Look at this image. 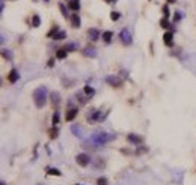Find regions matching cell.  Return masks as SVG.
<instances>
[{
	"mask_svg": "<svg viewBox=\"0 0 196 185\" xmlns=\"http://www.w3.org/2000/svg\"><path fill=\"white\" fill-rule=\"evenodd\" d=\"M33 103L38 108H42L45 104H47V89L45 86H39L38 89L33 90Z\"/></svg>",
	"mask_w": 196,
	"mask_h": 185,
	"instance_id": "6da1fadb",
	"label": "cell"
},
{
	"mask_svg": "<svg viewBox=\"0 0 196 185\" xmlns=\"http://www.w3.org/2000/svg\"><path fill=\"white\" fill-rule=\"evenodd\" d=\"M112 140H115V136H110L107 132H98V134H94L92 136V142L98 146H101L104 143H109Z\"/></svg>",
	"mask_w": 196,
	"mask_h": 185,
	"instance_id": "7a4b0ae2",
	"label": "cell"
},
{
	"mask_svg": "<svg viewBox=\"0 0 196 185\" xmlns=\"http://www.w3.org/2000/svg\"><path fill=\"white\" fill-rule=\"evenodd\" d=\"M86 117H88V122H89V124H95V122H101L104 117H106V114H101L98 110L92 108V111H89Z\"/></svg>",
	"mask_w": 196,
	"mask_h": 185,
	"instance_id": "3957f363",
	"label": "cell"
},
{
	"mask_svg": "<svg viewBox=\"0 0 196 185\" xmlns=\"http://www.w3.org/2000/svg\"><path fill=\"white\" fill-rule=\"evenodd\" d=\"M119 38H121V42L124 44V45H130L133 42V39H131V35H130V32L127 30V29H122L121 30V33H119Z\"/></svg>",
	"mask_w": 196,
	"mask_h": 185,
	"instance_id": "277c9868",
	"label": "cell"
},
{
	"mask_svg": "<svg viewBox=\"0 0 196 185\" xmlns=\"http://www.w3.org/2000/svg\"><path fill=\"white\" fill-rule=\"evenodd\" d=\"M75 161H77L78 165L86 167V165L91 163V158H89V155H86V154H78V155L75 157Z\"/></svg>",
	"mask_w": 196,
	"mask_h": 185,
	"instance_id": "5b68a950",
	"label": "cell"
},
{
	"mask_svg": "<svg viewBox=\"0 0 196 185\" xmlns=\"http://www.w3.org/2000/svg\"><path fill=\"white\" fill-rule=\"evenodd\" d=\"M106 83H107V85H110V86H113V87H119L122 81L116 75H107L106 77Z\"/></svg>",
	"mask_w": 196,
	"mask_h": 185,
	"instance_id": "8992f818",
	"label": "cell"
},
{
	"mask_svg": "<svg viewBox=\"0 0 196 185\" xmlns=\"http://www.w3.org/2000/svg\"><path fill=\"white\" fill-rule=\"evenodd\" d=\"M77 113H78V108H77V107H71V108L67 111V114H65V119H67V122L74 121L75 116H77Z\"/></svg>",
	"mask_w": 196,
	"mask_h": 185,
	"instance_id": "52a82bcc",
	"label": "cell"
},
{
	"mask_svg": "<svg viewBox=\"0 0 196 185\" xmlns=\"http://www.w3.org/2000/svg\"><path fill=\"white\" fill-rule=\"evenodd\" d=\"M70 21H71V26H73L74 29H78L80 24H81V20H80V15H78V14L70 15Z\"/></svg>",
	"mask_w": 196,
	"mask_h": 185,
	"instance_id": "ba28073f",
	"label": "cell"
},
{
	"mask_svg": "<svg viewBox=\"0 0 196 185\" xmlns=\"http://www.w3.org/2000/svg\"><path fill=\"white\" fill-rule=\"evenodd\" d=\"M163 42H165L168 47H172L173 45V33L172 32H165V35H163Z\"/></svg>",
	"mask_w": 196,
	"mask_h": 185,
	"instance_id": "9c48e42d",
	"label": "cell"
},
{
	"mask_svg": "<svg viewBox=\"0 0 196 185\" xmlns=\"http://www.w3.org/2000/svg\"><path fill=\"white\" fill-rule=\"evenodd\" d=\"M18 78H20L18 71L15 69V68H12V69L9 71V74H8V80H9V83H17V81H18Z\"/></svg>",
	"mask_w": 196,
	"mask_h": 185,
	"instance_id": "30bf717a",
	"label": "cell"
},
{
	"mask_svg": "<svg viewBox=\"0 0 196 185\" xmlns=\"http://www.w3.org/2000/svg\"><path fill=\"white\" fill-rule=\"evenodd\" d=\"M127 140L130 143H133V145H140L142 143V137L137 136V134H128L127 136Z\"/></svg>",
	"mask_w": 196,
	"mask_h": 185,
	"instance_id": "8fae6325",
	"label": "cell"
},
{
	"mask_svg": "<svg viewBox=\"0 0 196 185\" xmlns=\"http://www.w3.org/2000/svg\"><path fill=\"white\" fill-rule=\"evenodd\" d=\"M88 36L91 41H97L98 38H100V32H98V29H89L88 30Z\"/></svg>",
	"mask_w": 196,
	"mask_h": 185,
	"instance_id": "7c38bea8",
	"label": "cell"
},
{
	"mask_svg": "<svg viewBox=\"0 0 196 185\" xmlns=\"http://www.w3.org/2000/svg\"><path fill=\"white\" fill-rule=\"evenodd\" d=\"M83 54H85L86 57H95V56H97V48H94V47H86V48L83 50Z\"/></svg>",
	"mask_w": 196,
	"mask_h": 185,
	"instance_id": "4fadbf2b",
	"label": "cell"
},
{
	"mask_svg": "<svg viewBox=\"0 0 196 185\" xmlns=\"http://www.w3.org/2000/svg\"><path fill=\"white\" fill-rule=\"evenodd\" d=\"M68 8L74 12H77L80 9V0H68Z\"/></svg>",
	"mask_w": 196,
	"mask_h": 185,
	"instance_id": "5bb4252c",
	"label": "cell"
},
{
	"mask_svg": "<svg viewBox=\"0 0 196 185\" xmlns=\"http://www.w3.org/2000/svg\"><path fill=\"white\" fill-rule=\"evenodd\" d=\"M50 98H52V103H53L54 106L60 103V93H59V92H52V93H50Z\"/></svg>",
	"mask_w": 196,
	"mask_h": 185,
	"instance_id": "9a60e30c",
	"label": "cell"
},
{
	"mask_svg": "<svg viewBox=\"0 0 196 185\" xmlns=\"http://www.w3.org/2000/svg\"><path fill=\"white\" fill-rule=\"evenodd\" d=\"M67 54H68V50H67V48H60V50H57L56 57L62 60V59H65V57H67Z\"/></svg>",
	"mask_w": 196,
	"mask_h": 185,
	"instance_id": "2e32d148",
	"label": "cell"
},
{
	"mask_svg": "<svg viewBox=\"0 0 196 185\" xmlns=\"http://www.w3.org/2000/svg\"><path fill=\"white\" fill-rule=\"evenodd\" d=\"M47 175H50V176H60L62 172L57 170V169H53V167H48V169H47Z\"/></svg>",
	"mask_w": 196,
	"mask_h": 185,
	"instance_id": "e0dca14e",
	"label": "cell"
},
{
	"mask_svg": "<svg viewBox=\"0 0 196 185\" xmlns=\"http://www.w3.org/2000/svg\"><path fill=\"white\" fill-rule=\"evenodd\" d=\"M112 38H113V32L107 30V32H104V33H103V39H104V42H106V44H109V42L112 41Z\"/></svg>",
	"mask_w": 196,
	"mask_h": 185,
	"instance_id": "ac0fdd59",
	"label": "cell"
},
{
	"mask_svg": "<svg viewBox=\"0 0 196 185\" xmlns=\"http://www.w3.org/2000/svg\"><path fill=\"white\" fill-rule=\"evenodd\" d=\"M32 26L33 27H39L41 26V18H39L38 14H35L33 17H32Z\"/></svg>",
	"mask_w": 196,
	"mask_h": 185,
	"instance_id": "d6986e66",
	"label": "cell"
},
{
	"mask_svg": "<svg viewBox=\"0 0 196 185\" xmlns=\"http://www.w3.org/2000/svg\"><path fill=\"white\" fill-rule=\"evenodd\" d=\"M65 38H67V33H65L63 30H59L56 35L53 36V39H56V41H62V39H65Z\"/></svg>",
	"mask_w": 196,
	"mask_h": 185,
	"instance_id": "ffe728a7",
	"label": "cell"
},
{
	"mask_svg": "<svg viewBox=\"0 0 196 185\" xmlns=\"http://www.w3.org/2000/svg\"><path fill=\"white\" fill-rule=\"evenodd\" d=\"M83 92H85L86 96H94V95H95V89L91 87V86H85V87H83Z\"/></svg>",
	"mask_w": 196,
	"mask_h": 185,
	"instance_id": "44dd1931",
	"label": "cell"
},
{
	"mask_svg": "<svg viewBox=\"0 0 196 185\" xmlns=\"http://www.w3.org/2000/svg\"><path fill=\"white\" fill-rule=\"evenodd\" d=\"M2 54H3V57H5L6 60H9V62L12 60V53L9 51L8 48H3V50H2Z\"/></svg>",
	"mask_w": 196,
	"mask_h": 185,
	"instance_id": "7402d4cb",
	"label": "cell"
},
{
	"mask_svg": "<svg viewBox=\"0 0 196 185\" xmlns=\"http://www.w3.org/2000/svg\"><path fill=\"white\" fill-rule=\"evenodd\" d=\"M71 131L74 132V136L81 137V128H80L78 125H73V126H71Z\"/></svg>",
	"mask_w": 196,
	"mask_h": 185,
	"instance_id": "603a6c76",
	"label": "cell"
},
{
	"mask_svg": "<svg viewBox=\"0 0 196 185\" xmlns=\"http://www.w3.org/2000/svg\"><path fill=\"white\" fill-rule=\"evenodd\" d=\"M119 17H121V14H119L118 11H112V12H110V20H112V21H118Z\"/></svg>",
	"mask_w": 196,
	"mask_h": 185,
	"instance_id": "cb8c5ba5",
	"label": "cell"
},
{
	"mask_svg": "<svg viewBox=\"0 0 196 185\" xmlns=\"http://www.w3.org/2000/svg\"><path fill=\"white\" fill-rule=\"evenodd\" d=\"M57 32H59V26H53V29H52L50 32H48V33H47V36L53 39V36L56 35V33H57Z\"/></svg>",
	"mask_w": 196,
	"mask_h": 185,
	"instance_id": "d4e9b609",
	"label": "cell"
},
{
	"mask_svg": "<svg viewBox=\"0 0 196 185\" xmlns=\"http://www.w3.org/2000/svg\"><path fill=\"white\" fill-rule=\"evenodd\" d=\"M52 124H53V126H56V125L59 124V111H54V113H53V117H52Z\"/></svg>",
	"mask_w": 196,
	"mask_h": 185,
	"instance_id": "484cf974",
	"label": "cell"
},
{
	"mask_svg": "<svg viewBox=\"0 0 196 185\" xmlns=\"http://www.w3.org/2000/svg\"><path fill=\"white\" fill-rule=\"evenodd\" d=\"M65 48H67L68 50V51H75V50H78V45L77 44H74V42H70L67 47H65Z\"/></svg>",
	"mask_w": 196,
	"mask_h": 185,
	"instance_id": "4316f807",
	"label": "cell"
},
{
	"mask_svg": "<svg viewBox=\"0 0 196 185\" xmlns=\"http://www.w3.org/2000/svg\"><path fill=\"white\" fill-rule=\"evenodd\" d=\"M59 9H60V12H62V15H63V18H68V11H67V8H65V5H59Z\"/></svg>",
	"mask_w": 196,
	"mask_h": 185,
	"instance_id": "83f0119b",
	"label": "cell"
},
{
	"mask_svg": "<svg viewBox=\"0 0 196 185\" xmlns=\"http://www.w3.org/2000/svg\"><path fill=\"white\" fill-rule=\"evenodd\" d=\"M160 26H161L163 29H169V27H172V26L169 24V21H168V18H163V20L160 21Z\"/></svg>",
	"mask_w": 196,
	"mask_h": 185,
	"instance_id": "f1b7e54d",
	"label": "cell"
},
{
	"mask_svg": "<svg viewBox=\"0 0 196 185\" xmlns=\"http://www.w3.org/2000/svg\"><path fill=\"white\" fill-rule=\"evenodd\" d=\"M181 18H183V12L176 11V12H175V15H173V21H175V23H178V21L181 20Z\"/></svg>",
	"mask_w": 196,
	"mask_h": 185,
	"instance_id": "f546056e",
	"label": "cell"
},
{
	"mask_svg": "<svg viewBox=\"0 0 196 185\" xmlns=\"http://www.w3.org/2000/svg\"><path fill=\"white\" fill-rule=\"evenodd\" d=\"M56 137H57V128L53 126V128L50 129V139H56Z\"/></svg>",
	"mask_w": 196,
	"mask_h": 185,
	"instance_id": "4dcf8cb0",
	"label": "cell"
},
{
	"mask_svg": "<svg viewBox=\"0 0 196 185\" xmlns=\"http://www.w3.org/2000/svg\"><path fill=\"white\" fill-rule=\"evenodd\" d=\"M77 99L80 101V103H81V104H85V103H86V101H88V98H85V96H83V95H81L80 92H77Z\"/></svg>",
	"mask_w": 196,
	"mask_h": 185,
	"instance_id": "1f68e13d",
	"label": "cell"
},
{
	"mask_svg": "<svg viewBox=\"0 0 196 185\" xmlns=\"http://www.w3.org/2000/svg\"><path fill=\"white\" fill-rule=\"evenodd\" d=\"M163 15H165V18H169V6L168 5H165V6H163Z\"/></svg>",
	"mask_w": 196,
	"mask_h": 185,
	"instance_id": "d6a6232c",
	"label": "cell"
},
{
	"mask_svg": "<svg viewBox=\"0 0 196 185\" xmlns=\"http://www.w3.org/2000/svg\"><path fill=\"white\" fill-rule=\"evenodd\" d=\"M97 184L98 185H107V179L106 178H100V179L97 181Z\"/></svg>",
	"mask_w": 196,
	"mask_h": 185,
	"instance_id": "836d02e7",
	"label": "cell"
},
{
	"mask_svg": "<svg viewBox=\"0 0 196 185\" xmlns=\"http://www.w3.org/2000/svg\"><path fill=\"white\" fill-rule=\"evenodd\" d=\"M53 65H54V60L50 59V60H48V66H53Z\"/></svg>",
	"mask_w": 196,
	"mask_h": 185,
	"instance_id": "e575fe53",
	"label": "cell"
},
{
	"mask_svg": "<svg viewBox=\"0 0 196 185\" xmlns=\"http://www.w3.org/2000/svg\"><path fill=\"white\" fill-rule=\"evenodd\" d=\"M106 2H107V3H115L116 0H106Z\"/></svg>",
	"mask_w": 196,
	"mask_h": 185,
	"instance_id": "d590c367",
	"label": "cell"
},
{
	"mask_svg": "<svg viewBox=\"0 0 196 185\" xmlns=\"http://www.w3.org/2000/svg\"><path fill=\"white\" fill-rule=\"evenodd\" d=\"M169 3H176V0H168Z\"/></svg>",
	"mask_w": 196,
	"mask_h": 185,
	"instance_id": "8d00e7d4",
	"label": "cell"
},
{
	"mask_svg": "<svg viewBox=\"0 0 196 185\" xmlns=\"http://www.w3.org/2000/svg\"><path fill=\"white\" fill-rule=\"evenodd\" d=\"M2 185H5V182H2Z\"/></svg>",
	"mask_w": 196,
	"mask_h": 185,
	"instance_id": "74e56055",
	"label": "cell"
},
{
	"mask_svg": "<svg viewBox=\"0 0 196 185\" xmlns=\"http://www.w3.org/2000/svg\"><path fill=\"white\" fill-rule=\"evenodd\" d=\"M75 185H80V184H75Z\"/></svg>",
	"mask_w": 196,
	"mask_h": 185,
	"instance_id": "f35d334b",
	"label": "cell"
}]
</instances>
